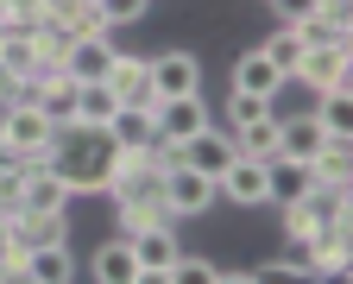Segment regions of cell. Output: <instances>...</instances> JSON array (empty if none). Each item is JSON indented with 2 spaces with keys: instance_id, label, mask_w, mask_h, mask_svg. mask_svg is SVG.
Returning <instances> with one entry per match:
<instances>
[{
  "instance_id": "obj_10",
  "label": "cell",
  "mask_w": 353,
  "mask_h": 284,
  "mask_svg": "<svg viewBox=\"0 0 353 284\" xmlns=\"http://www.w3.org/2000/svg\"><path fill=\"white\" fill-rule=\"evenodd\" d=\"M152 88H158V102L164 95H196L202 88V57L183 51V44H176V51H158L152 57Z\"/></svg>"
},
{
  "instance_id": "obj_3",
  "label": "cell",
  "mask_w": 353,
  "mask_h": 284,
  "mask_svg": "<svg viewBox=\"0 0 353 284\" xmlns=\"http://www.w3.org/2000/svg\"><path fill=\"white\" fill-rule=\"evenodd\" d=\"M214 202H221L214 177H202V171H190V164H170V171H164V209H170V221H196V215H208Z\"/></svg>"
},
{
  "instance_id": "obj_9",
  "label": "cell",
  "mask_w": 353,
  "mask_h": 284,
  "mask_svg": "<svg viewBox=\"0 0 353 284\" xmlns=\"http://www.w3.org/2000/svg\"><path fill=\"white\" fill-rule=\"evenodd\" d=\"M152 120H158V139H190V133L208 126V95L202 88L196 95H164L152 108Z\"/></svg>"
},
{
  "instance_id": "obj_6",
  "label": "cell",
  "mask_w": 353,
  "mask_h": 284,
  "mask_svg": "<svg viewBox=\"0 0 353 284\" xmlns=\"http://www.w3.org/2000/svg\"><path fill=\"white\" fill-rule=\"evenodd\" d=\"M126 240H132V259H139V278H164V272H170V259L183 253V247H176V227H170V221L126 227Z\"/></svg>"
},
{
  "instance_id": "obj_12",
  "label": "cell",
  "mask_w": 353,
  "mask_h": 284,
  "mask_svg": "<svg viewBox=\"0 0 353 284\" xmlns=\"http://www.w3.org/2000/svg\"><path fill=\"white\" fill-rule=\"evenodd\" d=\"M19 272H26V284H70L76 278V253H70V240H57V247H19Z\"/></svg>"
},
{
  "instance_id": "obj_8",
  "label": "cell",
  "mask_w": 353,
  "mask_h": 284,
  "mask_svg": "<svg viewBox=\"0 0 353 284\" xmlns=\"http://www.w3.org/2000/svg\"><path fill=\"white\" fill-rule=\"evenodd\" d=\"M108 88L120 95V108H158V88H152V57H132L120 51L108 70Z\"/></svg>"
},
{
  "instance_id": "obj_15",
  "label": "cell",
  "mask_w": 353,
  "mask_h": 284,
  "mask_svg": "<svg viewBox=\"0 0 353 284\" xmlns=\"http://www.w3.org/2000/svg\"><path fill=\"white\" fill-rule=\"evenodd\" d=\"M296 209L316 221V227H328V221H347L353 215V189L347 183H309L303 196H296Z\"/></svg>"
},
{
  "instance_id": "obj_4",
  "label": "cell",
  "mask_w": 353,
  "mask_h": 284,
  "mask_svg": "<svg viewBox=\"0 0 353 284\" xmlns=\"http://www.w3.org/2000/svg\"><path fill=\"white\" fill-rule=\"evenodd\" d=\"M114 57H120V44L108 38V26H95V32H82V38H70V44H63L57 70H63V76H76V82H108Z\"/></svg>"
},
{
  "instance_id": "obj_21",
  "label": "cell",
  "mask_w": 353,
  "mask_h": 284,
  "mask_svg": "<svg viewBox=\"0 0 353 284\" xmlns=\"http://www.w3.org/2000/svg\"><path fill=\"white\" fill-rule=\"evenodd\" d=\"M114 108H120V95H114L108 82H76V120L108 126V120H114Z\"/></svg>"
},
{
  "instance_id": "obj_23",
  "label": "cell",
  "mask_w": 353,
  "mask_h": 284,
  "mask_svg": "<svg viewBox=\"0 0 353 284\" xmlns=\"http://www.w3.org/2000/svg\"><path fill=\"white\" fill-rule=\"evenodd\" d=\"M95 7V19L114 32V26H145V13H152V0H88Z\"/></svg>"
},
{
  "instance_id": "obj_28",
  "label": "cell",
  "mask_w": 353,
  "mask_h": 284,
  "mask_svg": "<svg viewBox=\"0 0 353 284\" xmlns=\"http://www.w3.org/2000/svg\"><path fill=\"white\" fill-rule=\"evenodd\" d=\"M272 13H278V26H296V19L316 13V0H272Z\"/></svg>"
},
{
  "instance_id": "obj_16",
  "label": "cell",
  "mask_w": 353,
  "mask_h": 284,
  "mask_svg": "<svg viewBox=\"0 0 353 284\" xmlns=\"http://www.w3.org/2000/svg\"><path fill=\"white\" fill-rule=\"evenodd\" d=\"M284 82H290V76L265 57V51H240V57H234V88H246V95H272V102H278Z\"/></svg>"
},
{
  "instance_id": "obj_25",
  "label": "cell",
  "mask_w": 353,
  "mask_h": 284,
  "mask_svg": "<svg viewBox=\"0 0 353 284\" xmlns=\"http://www.w3.org/2000/svg\"><path fill=\"white\" fill-rule=\"evenodd\" d=\"M296 38H303V44H353V38H347V19H322V13L296 19Z\"/></svg>"
},
{
  "instance_id": "obj_24",
  "label": "cell",
  "mask_w": 353,
  "mask_h": 284,
  "mask_svg": "<svg viewBox=\"0 0 353 284\" xmlns=\"http://www.w3.org/2000/svg\"><path fill=\"white\" fill-rule=\"evenodd\" d=\"M259 51H265V57H272V64H278V70L290 76V70H296V57H303V38H296V26H278L272 38L259 44Z\"/></svg>"
},
{
  "instance_id": "obj_27",
  "label": "cell",
  "mask_w": 353,
  "mask_h": 284,
  "mask_svg": "<svg viewBox=\"0 0 353 284\" xmlns=\"http://www.w3.org/2000/svg\"><path fill=\"white\" fill-rule=\"evenodd\" d=\"M0 284H26V272H19V240H13L7 215H0Z\"/></svg>"
},
{
  "instance_id": "obj_26",
  "label": "cell",
  "mask_w": 353,
  "mask_h": 284,
  "mask_svg": "<svg viewBox=\"0 0 353 284\" xmlns=\"http://www.w3.org/2000/svg\"><path fill=\"white\" fill-rule=\"evenodd\" d=\"M208 272H214V259H202V253H176L164 278H170V284H196V278L208 284Z\"/></svg>"
},
{
  "instance_id": "obj_2",
  "label": "cell",
  "mask_w": 353,
  "mask_h": 284,
  "mask_svg": "<svg viewBox=\"0 0 353 284\" xmlns=\"http://www.w3.org/2000/svg\"><path fill=\"white\" fill-rule=\"evenodd\" d=\"M353 44H303V57H296V70H290V82H303L309 95H322V88H353Z\"/></svg>"
},
{
  "instance_id": "obj_18",
  "label": "cell",
  "mask_w": 353,
  "mask_h": 284,
  "mask_svg": "<svg viewBox=\"0 0 353 284\" xmlns=\"http://www.w3.org/2000/svg\"><path fill=\"white\" fill-rule=\"evenodd\" d=\"M316 183H353V133H328V146L309 158Z\"/></svg>"
},
{
  "instance_id": "obj_1",
  "label": "cell",
  "mask_w": 353,
  "mask_h": 284,
  "mask_svg": "<svg viewBox=\"0 0 353 284\" xmlns=\"http://www.w3.org/2000/svg\"><path fill=\"white\" fill-rule=\"evenodd\" d=\"M38 164H51L70 183V196H101L108 177H114V139H108V126L57 120V133H51V146H44Z\"/></svg>"
},
{
  "instance_id": "obj_22",
  "label": "cell",
  "mask_w": 353,
  "mask_h": 284,
  "mask_svg": "<svg viewBox=\"0 0 353 284\" xmlns=\"http://www.w3.org/2000/svg\"><path fill=\"white\" fill-rule=\"evenodd\" d=\"M309 114H316L328 133H353V88H347V82H341V88H322Z\"/></svg>"
},
{
  "instance_id": "obj_5",
  "label": "cell",
  "mask_w": 353,
  "mask_h": 284,
  "mask_svg": "<svg viewBox=\"0 0 353 284\" xmlns=\"http://www.w3.org/2000/svg\"><path fill=\"white\" fill-rule=\"evenodd\" d=\"M51 133H57V120L44 114L38 102H13L7 126H0V146H13L19 158H44V146H51Z\"/></svg>"
},
{
  "instance_id": "obj_11",
  "label": "cell",
  "mask_w": 353,
  "mask_h": 284,
  "mask_svg": "<svg viewBox=\"0 0 353 284\" xmlns=\"http://www.w3.org/2000/svg\"><path fill=\"white\" fill-rule=\"evenodd\" d=\"M322 146H328V126L309 114V108H303V114H278V152H284V158H303V164H309Z\"/></svg>"
},
{
  "instance_id": "obj_20",
  "label": "cell",
  "mask_w": 353,
  "mask_h": 284,
  "mask_svg": "<svg viewBox=\"0 0 353 284\" xmlns=\"http://www.w3.org/2000/svg\"><path fill=\"white\" fill-rule=\"evenodd\" d=\"M228 133H234V152H240V158H278V114L240 120V126H228Z\"/></svg>"
},
{
  "instance_id": "obj_7",
  "label": "cell",
  "mask_w": 353,
  "mask_h": 284,
  "mask_svg": "<svg viewBox=\"0 0 353 284\" xmlns=\"http://www.w3.org/2000/svg\"><path fill=\"white\" fill-rule=\"evenodd\" d=\"M0 70H7L13 82H38L44 70H57V64H44L32 26H7V32H0Z\"/></svg>"
},
{
  "instance_id": "obj_13",
  "label": "cell",
  "mask_w": 353,
  "mask_h": 284,
  "mask_svg": "<svg viewBox=\"0 0 353 284\" xmlns=\"http://www.w3.org/2000/svg\"><path fill=\"white\" fill-rule=\"evenodd\" d=\"M214 189H221L234 209H259V202H265V158H234L228 171L214 177Z\"/></svg>"
},
{
  "instance_id": "obj_17",
  "label": "cell",
  "mask_w": 353,
  "mask_h": 284,
  "mask_svg": "<svg viewBox=\"0 0 353 284\" xmlns=\"http://www.w3.org/2000/svg\"><path fill=\"white\" fill-rule=\"evenodd\" d=\"M108 139H114V152H145L152 139H158V120H152V108H114V120H108Z\"/></svg>"
},
{
  "instance_id": "obj_14",
  "label": "cell",
  "mask_w": 353,
  "mask_h": 284,
  "mask_svg": "<svg viewBox=\"0 0 353 284\" xmlns=\"http://www.w3.org/2000/svg\"><path fill=\"white\" fill-rule=\"evenodd\" d=\"M88 278H95V284H139V259H132L126 234H120V240H101L95 253H88Z\"/></svg>"
},
{
  "instance_id": "obj_19",
  "label": "cell",
  "mask_w": 353,
  "mask_h": 284,
  "mask_svg": "<svg viewBox=\"0 0 353 284\" xmlns=\"http://www.w3.org/2000/svg\"><path fill=\"white\" fill-rule=\"evenodd\" d=\"M32 102L51 114V120H76V76L44 70V76H38V88H32Z\"/></svg>"
}]
</instances>
